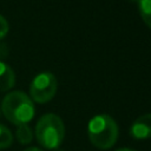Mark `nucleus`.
<instances>
[{
	"label": "nucleus",
	"instance_id": "7",
	"mask_svg": "<svg viewBox=\"0 0 151 151\" xmlns=\"http://www.w3.org/2000/svg\"><path fill=\"white\" fill-rule=\"evenodd\" d=\"M15 136H17L18 142L20 144H24V145L29 144L33 140V131L27 124L19 125L17 131H15Z\"/></svg>",
	"mask_w": 151,
	"mask_h": 151
},
{
	"label": "nucleus",
	"instance_id": "11",
	"mask_svg": "<svg viewBox=\"0 0 151 151\" xmlns=\"http://www.w3.org/2000/svg\"><path fill=\"white\" fill-rule=\"evenodd\" d=\"M9 51H8V47H7V44L6 42H0V60L6 58L8 55Z\"/></svg>",
	"mask_w": 151,
	"mask_h": 151
},
{
	"label": "nucleus",
	"instance_id": "3",
	"mask_svg": "<svg viewBox=\"0 0 151 151\" xmlns=\"http://www.w3.org/2000/svg\"><path fill=\"white\" fill-rule=\"evenodd\" d=\"M65 137V125L61 118L54 113H46L40 117L35 125V138L38 143L48 150L60 146Z\"/></svg>",
	"mask_w": 151,
	"mask_h": 151
},
{
	"label": "nucleus",
	"instance_id": "5",
	"mask_svg": "<svg viewBox=\"0 0 151 151\" xmlns=\"http://www.w3.org/2000/svg\"><path fill=\"white\" fill-rule=\"evenodd\" d=\"M130 134L134 139H147L151 137V113L138 117L131 125Z\"/></svg>",
	"mask_w": 151,
	"mask_h": 151
},
{
	"label": "nucleus",
	"instance_id": "2",
	"mask_svg": "<svg viewBox=\"0 0 151 151\" xmlns=\"http://www.w3.org/2000/svg\"><path fill=\"white\" fill-rule=\"evenodd\" d=\"M87 133L91 143L100 150L112 147L118 139V125L109 114H97L87 126Z\"/></svg>",
	"mask_w": 151,
	"mask_h": 151
},
{
	"label": "nucleus",
	"instance_id": "12",
	"mask_svg": "<svg viewBox=\"0 0 151 151\" xmlns=\"http://www.w3.org/2000/svg\"><path fill=\"white\" fill-rule=\"evenodd\" d=\"M24 151H42V150L39 149V147H28V149H26Z\"/></svg>",
	"mask_w": 151,
	"mask_h": 151
},
{
	"label": "nucleus",
	"instance_id": "8",
	"mask_svg": "<svg viewBox=\"0 0 151 151\" xmlns=\"http://www.w3.org/2000/svg\"><path fill=\"white\" fill-rule=\"evenodd\" d=\"M137 2L142 19L151 28V0H137Z\"/></svg>",
	"mask_w": 151,
	"mask_h": 151
},
{
	"label": "nucleus",
	"instance_id": "10",
	"mask_svg": "<svg viewBox=\"0 0 151 151\" xmlns=\"http://www.w3.org/2000/svg\"><path fill=\"white\" fill-rule=\"evenodd\" d=\"M8 32V22L4 15L0 14V39H2Z\"/></svg>",
	"mask_w": 151,
	"mask_h": 151
},
{
	"label": "nucleus",
	"instance_id": "15",
	"mask_svg": "<svg viewBox=\"0 0 151 151\" xmlns=\"http://www.w3.org/2000/svg\"><path fill=\"white\" fill-rule=\"evenodd\" d=\"M0 114H1V107H0Z\"/></svg>",
	"mask_w": 151,
	"mask_h": 151
},
{
	"label": "nucleus",
	"instance_id": "14",
	"mask_svg": "<svg viewBox=\"0 0 151 151\" xmlns=\"http://www.w3.org/2000/svg\"><path fill=\"white\" fill-rule=\"evenodd\" d=\"M53 151H64V150H63V149H59V147H58V149H54Z\"/></svg>",
	"mask_w": 151,
	"mask_h": 151
},
{
	"label": "nucleus",
	"instance_id": "4",
	"mask_svg": "<svg viewBox=\"0 0 151 151\" xmlns=\"http://www.w3.org/2000/svg\"><path fill=\"white\" fill-rule=\"evenodd\" d=\"M57 88L58 83L55 76L51 72H41L37 74L31 83V99L39 104L47 103L55 96Z\"/></svg>",
	"mask_w": 151,
	"mask_h": 151
},
{
	"label": "nucleus",
	"instance_id": "1",
	"mask_svg": "<svg viewBox=\"0 0 151 151\" xmlns=\"http://www.w3.org/2000/svg\"><path fill=\"white\" fill-rule=\"evenodd\" d=\"M0 107L5 118L18 126L27 124L34 117L33 100L22 91H12L7 93L4 97Z\"/></svg>",
	"mask_w": 151,
	"mask_h": 151
},
{
	"label": "nucleus",
	"instance_id": "16",
	"mask_svg": "<svg viewBox=\"0 0 151 151\" xmlns=\"http://www.w3.org/2000/svg\"><path fill=\"white\" fill-rule=\"evenodd\" d=\"M131 1H137V0H131Z\"/></svg>",
	"mask_w": 151,
	"mask_h": 151
},
{
	"label": "nucleus",
	"instance_id": "13",
	"mask_svg": "<svg viewBox=\"0 0 151 151\" xmlns=\"http://www.w3.org/2000/svg\"><path fill=\"white\" fill-rule=\"evenodd\" d=\"M116 151H136V150H132V149H129V147H123V149H118Z\"/></svg>",
	"mask_w": 151,
	"mask_h": 151
},
{
	"label": "nucleus",
	"instance_id": "6",
	"mask_svg": "<svg viewBox=\"0 0 151 151\" xmlns=\"http://www.w3.org/2000/svg\"><path fill=\"white\" fill-rule=\"evenodd\" d=\"M15 84V73L13 68L6 64L5 61L0 60V92L8 91Z\"/></svg>",
	"mask_w": 151,
	"mask_h": 151
},
{
	"label": "nucleus",
	"instance_id": "9",
	"mask_svg": "<svg viewBox=\"0 0 151 151\" xmlns=\"http://www.w3.org/2000/svg\"><path fill=\"white\" fill-rule=\"evenodd\" d=\"M13 143V134L8 127L0 124V150L8 149Z\"/></svg>",
	"mask_w": 151,
	"mask_h": 151
}]
</instances>
